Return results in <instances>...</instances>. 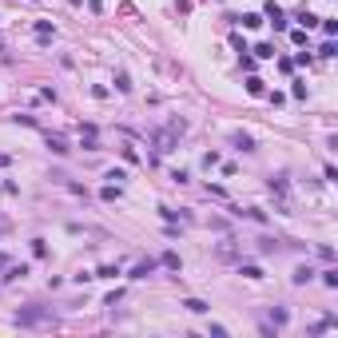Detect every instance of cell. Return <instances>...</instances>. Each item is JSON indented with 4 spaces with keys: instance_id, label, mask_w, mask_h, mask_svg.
Instances as JSON below:
<instances>
[{
    "instance_id": "5bb4252c",
    "label": "cell",
    "mask_w": 338,
    "mask_h": 338,
    "mask_svg": "<svg viewBox=\"0 0 338 338\" xmlns=\"http://www.w3.org/2000/svg\"><path fill=\"white\" fill-rule=\"evenodd\" d=\"M163 267H171V270H179V255H175V251H167V255H163Z\"/></svg>"
},
{
    "instance_id": "52a82bcc",
    "label": "cell",
    "mask_w": 338,
    "mask_h": 338,
    "mask_svg": "<svg viewBox=\"0 0 338 338\" xmlns=\"http://www.w3.org/2000/svg\"><path fill=\"white\" fill-rule=\"evenodd\" d=\"M183 306H187L191 315H203V311H207V302H203V298H187V302H183Z\"/></svg>"
},
{
    "instance_id": "8992f818",
    "label": "cell",
    "mask_w": 338,
    "mask_h": 338,
    "mask_svg": "<svg viewBox=\"0 0 338 338\" xmlns=\"http://www.w3.org/2000/svg\"><path fill=\"white\" fill-rule=\"evenodd\" d=\"M48 147L56 151V156H64V151H68V143H64V139H60V135H48Z\"/></svg>"
},
{
    "instance_id": "e0dca14e",
    "label": "cell",
    "mask_w": 338,
    "mask_h": 338,
    "mask_svg": "<svg viewBox=\"0 0 338 338\" xmlns=\"http://www.w3.org/2000/svg\"><path fill=\"white\" fill-rule=\"evenodd\" d=\"M298 20H302V28H315L318 24V16H311V12H298Z\"/></svg>"
},
{
    "instance_id": "7c38bea8",
    "label": "cell",
    "mask_w": 338,
    "mask_h": 338,
    "mask_svg": "<svg viewBox=\"0 0 338 338\" xmlns=\"http://www.w3.org/2000/svg\"><path fill=\"white\" fill-rule=\"evenodd\" d=\"M247 91H251V96H263V80L251 76V80H247Z\"/></svg>"
},
{
    "instance_id": "4fadbf2b",
    "label": "cell",
    "mask_w": 338,
    "mask_h": 338,
    "mask_svg": "<svg viewBox=\"0 0 338 338\" xmlns=\"http://www.w3.org/2000/svg\"><path fill=\"white\" fill-rule=\"evenodd\" d=\"M32 255H36V259H44V255H48V247H44V239H32Z\"/></svg>"
},
{
    "instance_id": "277c9868",
    "label": "cell",
    "mask_w": 338,
    "mask_h": 338,
    "mask_svg": "<svg viewBox=\"0 0 338 338\" xmlns=\"http://www.w3.org/2000/svg\"><path fill=\"white\" fill-rule=\"evenodd\" d=\"M151 270H156V263H151V259H147V263H139V267L132 270V279H147V274H151Z\"/></svg>"
},
{
    "instance_id": "30bf717a",
    "label": "cell",
    "mask_w": 338,
    "mask_h": 338,
    "mask_svg": "<svg viewBox=\"0 0 338 338\" xmlns=\"http://www.w3.org/2000/svg\"><path fill=\"white\" fill-rule=\"evenodd\" d=\"M270 191H279V195H283V199H287V191H291V187H287V179H283V175H279V179H270Z\"/></svg>"
},
{
    "instance_id": "6da1fadb",
    "label": "cell",
    "mask_w": 338,
    "mask_h": 338,
    "mask_svg": "<svg viewBox=\"0 0 338 338\" xmlns=\"http://www.w3.org/2000/svg\"><path fill=\"white\" fill-rule=\"evenodd\" d=\"M52 315L48 311H40V306H28V311H16V322L20 326H36V322H48Z\"/></svg>"
},
{
    "instance_id": "5b68a950",
    "label": "cell",
    "mask_w": 338,
    "mask_h": 338,
    "mask_svg": "<svg viewBox=\"0 0 338 338\" xmlns=\"http://www.w3.org/2000/svg\"><path fill=\"white\" fill-rule=\"evenodd\" d=\"M239 274H243V279H263V270H259L255 263H247V267H239Z\"/></svg>"
},
{
    "instance_id": "3957f363",
    "label": "cell",
    "mask_w": 338,
    "mask_h": 338,
    "mask_svg": "<svg viewBox=\"0 0 338 338\" xmlns=\"http://www.w3.org/2000/svg\"><path fill=\"white\" fill-rule=\"evenodd\" d=\"M311 279H315V270H311V267H294V283H298V287H302V283H311Z\"/></svg>"
},
{
    "instance_id": "8fae6325",
    "label": "cell",
    "mask_w": 338,
    "mask_h": 338,
    "mask_svg": "<svg viewBox=\"0 0 338 338\" xmlns=\"http://www.w3.org/2000/svg\"><path fill=\"white\" fill-rule=\"evenodd\" d=\"M24 274H28V267H24V263H20V267H12V270H8V274H4V279H8V283H16V279H24Z\"/></svg>"
},
{
    "instance_id": "44dd1931",
    "label": "cell",
    "mask_w": 338,
    "mask_h": 338,
    "mask_svg": "<svg viewBox=\"0 0 338 338\" xmlns=\"http://www.w3.org/2000/svg\"><path fill=\"white\" fill-rule=\"evenodd\" d=\"M4 263H8V255H4V251H0V267H4Z\"/></svg>"
},
{
    "instance_id": "7a4b0ae2",
    "label": "cell",
    "mask_w": 338,
    "mask_h": 338,
    "mask_svg": "<svg viewBox=\"0 0 338 338\" xmlns=\"http://www.w3.org/2000/svg\"><path fill=\"white\" fill-rule=\"evenodd\" d=\"M267 16L274 20V28H287V16H283V8H279V4H267Z\"/></svg>"
},
{
    "instance_id": "ac0fdd59",
    "label": "cell",
    "mask_w": 338,
    "mask_h": 338,
    "mask_svg": "<svg viewBox=\"0 0 338 338\" xmlns=\"http://www.w3.org/2000/svg\"><path fill=\"white\" fill-rule=\"evenodd\" d=\"M322 283L326 287H338V270H322Z\"/></svg>"
},
{
    "instance_id": "ba28073f",
    "label": "cell",
    "mask_w": 338,
    "mask_h": 338,
    "mask_svg": "<svg viewBox=\"0 0 338 338\" xmlns=\"http://www.w3.org/2000/svg\"><path fill=\"white\" fill-rule=\"evenodd\" d=\"M235 147H239V151H255V139H251V135H235Z\"/></svg>"
},
{
    "instance_id": "9a60e30c",
    "label": "cell",
    "mask_w": 338,
    "mask_h": 338,
    "mask_svg": "<svg viewBox=\"0 0 338 338\" xmlns=\"http://www.w3.org/2000/svg\"><path fill=\"white\" fill-rule=\"evenodd\" d=\"M115 88H119V91H128V88H132V84H128V72H115Z\"/></svg>"
},
{
    "instance_id": "9c48e42d",
    "label": "cell",
    "mask_w": 338,
    "mask_h": 338,
    "mask_svg": "<svg viewBox=\"0 0 338 338\" xmlns=\"http://www.w3.org/2000/svg\"><path fill=\"white\" fill-rule=\"evenodd\" d=\"M239 20H243V28H259V24H263L259 12H247V16H239Z\"/></svg>"
},
{
    "instance_id": "d6986e66",
    "label": "cell",
    "mask_w": 338,
    "mask_h": 338,
    "mask_svg": "<svg viewBox=\"0 0 338 338\" xmlns=\"http://www.w3.org/2000/svg\"><path fill=\"white\" fill-rule=\"evenodd\" d=\"M255 56H263V60H270V56H274V48H270V44H259V48H255Z\"/></svg>"
},
{
    "instance_id": "2e32d148",
    "label": "cell",
    "mask_w": 338,
    "mask_h": 338,
    "mask_svg": "<svg viewBox=\"0 0 338 338\" xmlns=\"http://www.w3.org/2000/svg\"><path fill=\"white\" fill-rule=\"evenodd\" d=\"M270 322H274V326H283V322H287V311H283V306H279V311H270Z\"/></svg>"
},
{
    "instance_id": "ffe728a7",
    "label": "cell",
    "mask_w": 338,
    "mask_h": 338,
    "mask_svg": "<svg viewBox=\"0 0 338 338\" xmlns=\"http://www.w3.org/2000/svg\"><path fill=\"white\" fill-rule=\"evenodd\" d=\"M0 231H8V219H4V215H0Z\"/></svg>"
}]
</instances>
